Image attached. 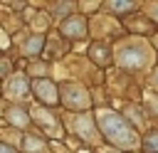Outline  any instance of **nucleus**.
Returning a JSON list of instances; mask_svg holds the SVG:
<instances>
[{"mask_svg":"<svg viewBox=\"0 0 158 153\" xmlns=\"http://www.w3.org/2000/svg\"><path fill=\"white\" fill-rule=\"evenodd\" d=\"M96 123H99V128L104 131V136L111 141V143H116L118 148H133L136 143H138V138H136V131L128 126V121H123L118 114H114V111H99L96 114Z\"/></svg>","mask_w":158,"mask_h":153,"instance_id":"obj_1","label":"nucleus"},{"mask_svg":"<svg viewBox=\"0 0 158 153\" xmlns=\"http://www.w3.org/2000/svg\"><path fill=\"white\" fill-rule=\"evenodd\" d=\"M62 94H64V104L72 106V109H86L89 106V96L81 86L77 84H64L62 86Z\"/></svg>","mask_w":158,"mask_h":153,"instance_id":"obj_2","label":"nucleus"},{"mask_svg":"<svg viewBox=\"0 0 158 153\" xmlns=\"http://www.w3.org/2000/svg\"><path fill=\"white\" fill-rule=\"evenodd\" d=\"M35 121L44 128V133H49V136H62V126H59V121H57L49 111H44V109H35Z\"/></svg>","mask_w":158,"mask_h":153,"instance_id":"obj_3","label":"nucleus"},{"mask_svg":"<svg viewBox=\"0 0 158 153\" xmlns=\"http://www.w3.org/2000/svg\"><path fill=\"white\" fill-rule=\"evenodd\" d=\"M35 94H37V99L42 104H57V86L52 81H47V79L35 81Z\"/></svg>","mask_w":158,"mask_h":153,"instance_id":"obj_4","label":"nucleus"},{"mask_svg":"<svg viewBox=\"0 0 158 153\" xmlns=\"http://www.w3.org/2000/svg\"><path fill=\"white\" fill-rule=\"evenodd\" d=\"M27 91V81H25V76H15V79H7L5 81V96H10V99H17V96H22Z\"/></svg>","mask_w":158,"mask_h":153,"instance_id":"obj_5","label":"nucleus"},{"mask_svg":"<svg viewBox=\"0 0 158 153\" xmlns=\"http://www.w3.org/2000/svg\"><path fill=\"white\" fill-rule=\"evenodd\" d=\"M84 20L81 17H77V15H72L67 22H62V32L67 35V37H81L84 35Z\"/></svg>","mask_w":158,"mask_h":153,"instance_id":"obj_6","label":"nucleus"},{"mask_svg":"<svg viewBox=\"0 0 158 153\" xmlns=\"http://www.w3.org/2000/svg\"><path fill=\"white\" fill-rule=\"evenodd\" d=\"M5 118H7L10 123H15V126H27V123H30L27 111H22L20 106H10V109L5 111Z\"/></svg>","mask_w":158,"mask_h":153,"instance_id":"obj_7","label":"nucleus"},{"mask_svg":"<svg viewBox=\"0 0 158 153\" xmlns=\"http://www.w3.org/2000/svg\"><path fill=\"white\" fill-rule=\"evenodd\" d=\"M77 131L81 133V138H86V141H96V131L91 128L89 116H79V118H77Z\"/></svg>","mask_w":158,"mask_h":153,"instance_id":"obj_8","label":"nucleus"},{"mask_svg":"<svg viewBox=\"0 0 158 153\" xmlns=\"http://www.w3.org/2000/svg\"><path fill=\"white\" fill-rule=\"evenodd\" d=\"M91 59L99 62L101 67L109 64V47H106V44H94V47H91Z\"/></svg>","mask_w":158,"mask_h":153,"instance_id":"obj_9","label":"nucleus"},{"mask_svg":"<svg viewBox=\"0 0 158 153\" xmlns=\"http://www.w3.org/2000/svg\"><path fill=\"white\" fill-rule=\"evenodd\" d=\"M143 148H146L148 153H158V131H153V133H148V136H146Z\"/></svg>","mask_w":158,"mask_h":153,"instance_id":"obj_10","label":"nucleus"},{"mask_svg":"<svg viewBox=\"0 0 158 153\" xmlns=\"http://www.w3.org/2000/svg\"><path fill=\"white\" fill-rule=\"evenodd\" d=\"M40 47H42V37H32V42L25 47V54H37Z\"/></svg>","mask_w":158,"mask_h":153,"instance_id":"obj_11","label":"nucleus"},{"mask_svg":"<svg viewBox=\"0 0 158 153\" xmlns=\"http://www.w3.org/2000/svg\"><path fill=\"white\" fill-rule=\"evenodd\" d=\"M109 7H111V10H118V12H121V10H131L133 5H131V2H111Z\"/></svg>","mask_w":158,"mask_h":153,"instance_id":"obj_12","label":"nucleus"},{"mask_svg":"<svg viewBox=\"0 0 158 153\" xmlns=\"http://www.w3.org/2000/svg\"><path fill=\"white\" fill-rule=\"evenodd\" d=\"M27 148H30V151H42V141H37V138H27Z\"/></svg>","mask_w":158,"mask_h":153,"instance_id":"obj_13","label":"nucleus"},{"mask_svg":"<svg viewBox=\"0 0 158 153\" xmlns=\"http://www.w3.org/2000/svg\"><path fill=\"white\" fill-rule=\"evenodd\" d=\"M0 153H15V148H10L7 143H2V148H0Z\"/></svg>","mask_w":158,"mask_h":153,"instance_id":"obj_14","label":"nucleus"},{"mask_svg":"<svg viewBox=\"0 0 158 153\" xmlns=\"http://www.w3.org/2000/svg\"><path fill=\"white\" fill-rule=\"evenodd\" d=\"M67 10H72V5H57V12H67Z\"/></svg>","mask_w":158,"mask_h":153,"instance_id":"obj_15","label":"nucleus"},{"mask_svg":"<svg viewBox=\"0 0 158 153\" xmlns=\"http://www.w3.org/2000/svg\"><path fill=\"white\" fill-rule=\"evenodd\" d=\"M153 84H156V86H158V72H156V76H153Z\"/></svg>","mask_w":158,"mask_h":153,"instance_id":"obj_16","label":"nucleus"},{"mask_svg":"<svg viewBox=\"0 0 158 153\" xmlns=\"http://www.w3.org/2000/svg\"><path fill=\"white\" fill-rule=\"evenodd\" d=\"M153 12H156V15H158V5H153Z\"/></svg>","mask_w":158,"mask_h":153,"instance_id":"obj_17","label":"nucleus"},{"mask_svg":"<svg viewBox=\"0 0 158 153\" xmlns=\"http://www.w3.org/2000/svg\"><path fill=\"white\" fill-rule=\"evenodd\" d=\"M109 153H114V151H109Z\"/></svg>","mask_w":158,"mask_h":153,"instance_id":"obj_18","label":"nucleus"}]
</instances>
